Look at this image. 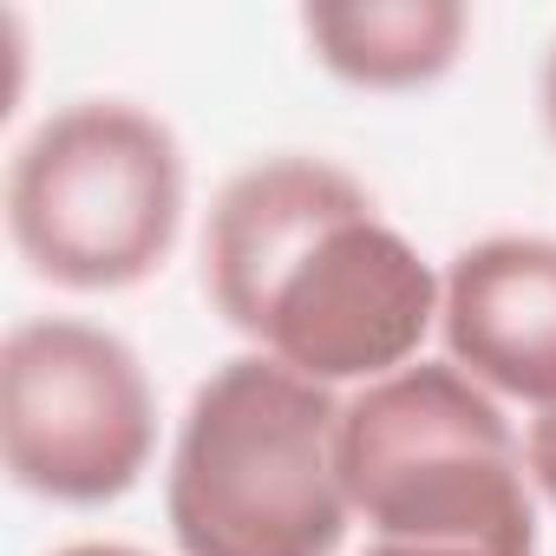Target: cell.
Listing matches in <instances>:
<instances>
[{"label":"cell","mask_w":556,"mask_h":556,"mask_svg":"<svg viewBox=\"0 0 556 556\" xmlns=\"http://www.w3.org/2000/svg\"><path fill=\"white\" fill-rule=\"evenodd\" d=\"M315 60L367 92H413L458 66L471 14L458 0H321L302 14Z\"/></svg>","instance_id":"cell-7"},{"label":"cell","mask_w":556,"mask_h":556,"mask_svg":"<svg viewBox=\"0 0 556 556\" xmlns=\"http://www.w3.org/2000/svg\"><path fill=\"white\" fill-rule=\"evenodd\" d=\"M439 334L491 400L556 406V236H484L439 275Z\"/></svg>","instance_id":"cell-6"},{"label":"cell","mask_w":556,"mask_h":556,"mask_svg":"<svg viewBox=\"0 0 556 556\" xmlns=\"http://www.w3.org/2000/svg\"><path fill=\"white\" fill-rule=\"evenodd\" d=\"M203 289L268 361L315 387H374L419 361L439 321L432 262L328 157L236 170L203 229Z\"/></svg>","instance_id":"cell-1"},{"label":"cell","mask_w":556,"mask_h":556,"mask_svg":"<svg viewBox=\"0 0 556 556\" xmlns=\"http://www.w3.org/2000/svg\"><path fill=\"white\" fill-rule=\"evenodd\" d=\"M157 452V400L138 354L92 321H21L0 348V458L47 504H112Z\"/></svg>","instance_id":"cell-5"},{"label":"cell","mask_w":556,"mask_h":556,"mask_svg":"<svg viewBox=\"0 0 556 556\" xmlns=\"http://www.w3.org/2000/svg\"><path fill=\"white\" fill-rule=\"evenodd\" d=\"M53 556H144V549H125V543H73V549H53Z\"/></svg>","instance_id":"cell-11"},{"label":"cell","mask_w":556,"mask_h":556,"mask_svg":"<svg viewBox=\"0 0 556 556\" xmlns=\"http://www.w3.org/2000/svg\"><path fill=\"white\" fill-rule=\"evenodd\" d=\"M184 223V151L125 99L60 105L8 164V229L27 268L73 295H118L164 268Z\"/></svg>","instance_id":"cell-4"},{"label":"cell","mask_w":556,"mask_h":556,"mask_svg":"<svg viewBox=\"0 0 556 556\" xmlns=\"http://www.w3.org/2000/svg\"><path fill=\"white\" fill-rule=\"evenodd\" d=\"M334 458L374 543L536 556L523 445L504 406L452 361H413L341 400Z\"/></svg>","instance_id":"cell-3"},{"label":"cell","mask_w":556,"mask_h":556,"mask_svg":"<svg viewBox=\"0 0 556 556\" xmlns=\"http://www.w3.org/2000/svg\"><path fill=\"white\" fill-rule=\"evenodd\" d=\"M523 465H530V484L556 504V406L530 419V439H523Z\"/></svg>","instance_id":"cell-8"},{"label":"cell","mask_w":556,"mask_h":556,"mask_svg":"<svg viewBox=\"0 0 556 556\" xmlns=\"http://www.w3.org/2000/svg\"><path fill=\"white\" fill-rule=\"evenodd\" d=\"M367 556H478V549H439V543H374Z\"/></svg>","instance_id":"cell-9"},{"label":"cell","mask_w":556,"mask_h":556,"mask_svg":"<svg viewBox=\"0 0 556 556\" xmlns=\"http://www.w3.org/2000/svg\"><path fill=\"white\" fill-rule=\"evenodd\" d=\"M341 400L268 354L223 361L197 393L164 471V523L184 556H334L348 484Z\"/></svg>","instance_id":"cell-2"},{"label":"cell","mask_w":556,"mask_h":556,"mask_svg":"<svg viewBox=\"0 0 556 556\" xmlns=\"http://www.w3.org/2000/svg\"><path fill=\"white\" fill-rule=\"evenodd\" d=\"M543 125L556 138V40H549V60H543Z\"/></svg>","instance_id":"cell-10"}]
</instances>
